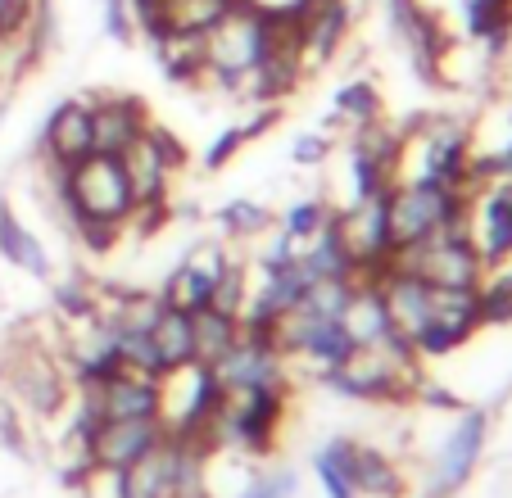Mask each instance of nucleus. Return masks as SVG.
Masks as SVG:
<instances>
[{
	"label": "nucleus",
	"mask_w": 512,
	"mask_h": 498,
	"mask_svg": "<svg viewBox=\"0 0 512 498\" xmlns=\"http://www.w3.org/2000/svg\"><path fill=\"white\" fill-rule=\"evenodd\" d=\"M327 390L358 403H413L422 381V358L404 336H386L377 345H354L336 367L322 372Z\"/></svg>",
	"instance_id": "1"
},
{
	"label": "nucleus",
	"mask_w": 512,
	"mask_h": 498,
	"mask_svg": "<svg viewBox=\"0 0 512 498\" xmlns=\"http://www.w3.org/2000/svg\"><path fill=\"white\" fill-rule=\"evenodd\" d=\"M277 37V14L254 5V0H236L223 19L204 32V82H218L236 96L241 82L263 64Z\"/></svg>",
	"instance_id": "2"
},
{
	"label": "nucleus",
	"mask_w": 512,
	"mask_h": 498,
	"mask_svg": "<svg viewBox=\"0 0 512 498\" xmlns=\"http://www.w3.org/2000/svg\"><path fill=\"white\" fill-rule=\"evenodd\" d=\"M50 168V163H46ZM55 177V204L64 213V222L73 218H96V222H118L127 227L136 213V195L127 186V173L118 154H96L68 163V168H50Z\"/></svg>",
	"instance_id": "3"
},
{
	"label": "nucleus",
	"mask_w": 512,
	"mask_h": 498,
	"mask_svg": "<svg viewBox=\"0 0 512 498\" xmlns=\"http://www.w3.org/2000/svg\"><path fill=\"white\" fill-rule=\"evenodd\" d=\"M467 213V195L458 186L431 182V177H399L386 191V218H390V245L408 249L417 240L435 236L445 227H458Z\"/></svg>",
	"instance_id": "4"
},
{
	"label": "nucleus",
	"mask_w": 512,
	"mask_h": 498,
	"mask_svg": "<svg viewBox=\"0 0 512 498\" xmlns=\"http://www.w3.org/2000/svg\"><path fill=\"white\" fill-rule=\"evenodd\" d=\"M0 381L37 417H59L64 403L73 399V376H68L64 358L50 354L41 340H14L0 354Z\"/></svg>",
	"instance_id": "5"
},
{
	"label": "nucleus",
	"mask_w": 512,
	"mask_h": 498,
	"mask_svg": "<svg viewBox=\"0 0 512 498\" xmlns=\"http://www.w3.org/2000/svg\"><path fill=\"white\" fill-rule=\"evenodd\" d=\"M395 268L413 272L431 290H476L485 277V259L476 254L472 240H467L463 222L435 231V236L417 240L408 249H395Z\"/></svg>",
	"instance_id": "6"
},
{
	"label": "nucleus",
	"mask_w": 512,
	"mask_h": 498,
	"mask_svg": "<svg viewBox=\"0 0 512 498\" xmlns=\"http://www.w3.org/2000/svg\"><path fill=\"white\" fill-rule=\"evenodd\" d=\"M336 240L345 249V259L354 263V277L381 281V272L395 259L386 195H354L349 204H336Z\"/></svg>",
	"instance_id": "7"
},
{
	"label": "nucleus",
	"mask_w": 512,
	"mask_h": 498,
	"mask_svg": "<svg viewBox=\"0 0 512 498\" xmlns=\"http://www.w3.org/2000/svg\"><path fill=\"white\" fill-rule=\"evenodd\" d=\"M186 159H191L186 145L159 123H150L123 154H118L136 204H173L168 191H173V177L186 168Z\"/></svg>",
	"instance_id": "8"
},
{
	"label": "nucleus",
	"mask_w": 512,
	"mask_h": 498,
	"mask_svg": "<svg viewBox=\"0 0 512 498\" xmlns=\"http://www.w3.org/2000/svg\"><path fill=\"white\" fill-rule=\"evenodd\" d=\"M78 408L96 412L100 422H145L159 417V376L132 372V367H114L100 381H82L73 385Z\"/></svg>",
	"instance_id": "9"
},
{
	"label": "nucleus",
	"mask_w": 512,
	"mask_h": 498,
	"mask_svg": "<svg viewBox=\"0 0 512 498\" xmlns=\"http://www.w3.org/2000/svg\"><path fill=\"white\" fill-rule=\"evenodd\" d=\"M490 444V408H458V422L449 426L445 444L435 453L431 471V498H449L472 480V471L481 467V453Z\"/></svg>",
	"instance_id": "10"
},
{
	"label": "nucleus",
	"mask_w": 512,
	"mask_h": 498,
	"mask_svg": "<svg viewBox=\"0 0 512 498\" xmlns=\"http://www.w3.org/2000/svg\"><path fill=\"white\" fill-rule=\"evenodd\" d=\"M476 331H485L481 295H476V290H435L431 322H426V331L413 340V349L422 363H435V358H449L454 349H463Z\"/></svg>",
	"instance_id": "11"
},
{
	"label": "nucleus",
	"mask_w": 512,
	"mask_h": 498,
	"mask_svg": "<svg viewBox=\"0 0 512 498\" xmlns=\"http://www.w3.org/2000/svg\"><path fill=\"white\" fill-rule=\"evenodd\" d=\"M463 231L476 245V254L485 259V268L512 254V182H481L467 195Z\"/></svg>",
	"instance_id": "12"
},
{
	"label": "nucleus",
	"mask_w": 512,
	"mask_h": 498,
	"mask_svg": "<svg viewBox=\"0 0 512 498\" xmlns=\"http://www.w3.org/2000/svg\"><path fill=\"white\" fill-rule=\"evenodd\" d=\"M213 381H218V390H250V385H290L286 376V358L272 349L268 336H259V331H245L236 336V345L227 349L218 363L209 367Z\"/></svg>",
	"instance_id": "13"
},
{
	"label": "nucleus",
	"mask_w": 512,
	"mask_h": 498,
	"mask_svg": "<svg viewBox=\"0 0 512 498\" xmlns=\"http://www.w3.org/2000/svg\"><path fill=\"white\" fill-rule=\"evenodd\" d=\"M223 263H227L223 240H204V245H195L191 254H186V259L164 277L159 299H164L168 308H182V313L204 308L209 304V295H213V281H218V272H223Z\"/></svg>",
	"instance_id": "14"
},
{
	"label": "nucleus",
	"mask_w": 512,
	"mask_h": 498,
	"mask_svg": "<svg viewBox=\"0 0 512 498\" xmlns=\"http://www.w3.org/2000/svg\"><path fill=\"white\" fill-rule=\"evenodd\" d=\"M300 55L304 68H318L336 59V50L349 37V0H304L300 10Z\"/></svg>",
	"instance_id": "15"
},
{
	"label": "nucleus",
	"mask_w": 512,
	"mask_h": 498,
	"mask_svg": "<svg viewBox=\"0 0 512 498\" xmlns=\"http://www.w3.org/2000/svg\"><path fill=\"white\" fill-rule=\"evenodd\" d=\"M164 440V422L145 417V422H96L87 435V458L100 467H132L145 449H155Z\"/></svg>",
	"instance_id": "16"
},
{
	"label": "nucleus",
	"mask_w": 512,
	"mask_h": 498,
	"mask_svg": "<svg viewBox=\"0 0 512 498\" xmlns=\"http://www.w3.org/2000/svg\"><path fill=\"white\" fill-rule=\"evenodd\" d=\"M96 150L91 145V105L87 100H64L50 109L46 127H41V159L50 168H68V163L87 159Z\"/></svg>",
	"instance_id": "17"
},
{
	"label": "nucleus",
	"mask_w": 512,
	"mask_h": 498,
	"mask_svg": "<svg viewBox=\"0 0 512 498\" xmlns=\"http://www.w3.org/2000/svg\"><path fill=\"white\" fill-rule=\"evenodd\" d=\"M91 105V145L96 154H123L145 127L155 123L136 96H96Z\"/></svg>",
	"instance_id": "18"
},
{
	"label": "nucleus",
	"mask_w": 512,
	"mask_h": 498,
	"mask_svg": "<svg viewBox=\"0 0 512 498\" xmlns=\"http://www.w3.org/2000/svg\"><path fill=\"white\" fill-rule=\"evenodd\" d=\"M345 471L349 485L358 489V498H404V471L377 444H358L345 435Z\"/></svg>",
	"instance_id": "19"
},
{
	"label": "nucleus",
	"mask_w": 512,
	"mask_h": 498,
	"mask_svg": "<svg viewBox=\"0 0 512 498\" xmlns=\"http://www.w3.org/2000/svg\"><path fill=\"white\" fill-rule=\"evenodd\" d=\"M127 498H177V440L164 431L155 449H145L132 467H123Z\"/></svg>",
	"instance_id": "20"
},
{
	"label": "nucleus",
	"mask_w": 512,
	"mask_h": 498,
	"mask_svg": "<svg viewBox=\"0 0 512 498\" xmlns=\"http://www.w3.org/2000/svg\"><path fill=\"white\" fill-rule=\"evenodd\" d=\"M340 326H345V336L354 340V345H377V340L395 336L377 281L354 277V290H349V304H345V313H340Z\"/></svg>",
	"instance_id": "21"
},
{
	"label": "nucleus",
	"mask_w": 512,
	"mask_h": 498,
	"mask_svg": "<svg viewBox=\"0 0 512 498\" xmlns=\"http://www.w3.org/2000/svg\"><path fill=\"white\" fill-rule=\"evenodd\" d=\"M0 259L10 263V268L28 272V277H37V281L50 277V254H46V245H41V240L32 236L28 227H23L19 213H14L10 204H0Z\"/></svg>",
	"instance_id": "22"
},
{
	"label": "nucleus",
	"mask_w": 512,
	"mask_h": 498,
	"mask_svg": "<svg viewBox=\"0 0 512 498\" xmlns=\"http://www.w3.org/2000/svg\"><path fill=\"white\" fill-rule=\"evenodd\" d=\"M150 340L159 349V363H164V376L177 372V367L195 363V340H191V313L182 308H159L155 326H150Z\"/></svg>",
	"instance_id": "23"
},
{
	"label": "nucleus",
	"mask_w": 512,
	"mask_h": 498,
	"mask_svg": "<svg viewBox=\"0 0 512 498\" xmlns=\"http://www.w3.org/2000/svg\"><path fill=\"white\" fill-rule=\"evenodd\" d=\"M463 19H467V32H472L494 59L508 50V41H512V0H463Z\"/></svg>",
	"instance_id": "24"
},
{
	"label": "nucleus",
	"mask_w": 512,
	"mask_h": 498,
	"mask_svg": "<svg viewBox=\"0 0 512 498\" xmlns=\"http://www.w3.org/2000/svg\"><path fill=\"white\" fill-rule=\"evenodd\" d=\"M281 118V105H259V114L250 118V123H236V127H223V132L213 136V145L204 150V173H218V168H227V163L236 159V154L245 150V145L254 141V136H263L268 127H277Z\"/></svg>",
	"instance_id": "25"
},
{
	"label": "nucleus",
	"mask_w": 512,
	"mask_h": 498,
	"mask_svg": "<svg viewBox=\"0 0 512 498\" xmlns=\"http://www.w3.org/2000/svg\"><path fill=\"white\" fill-rule=\"evenodd\" d=\"M377 118H386V100H381V87L377 82H368V77H354V82H345V87L331 96V123H349V127H363V123H377Z\"/></svg>",
	"instance_id": "26"
},
{
	"label": "nucleus",
	"mask_w": 512,
	"mask_h": 498,
	"mask_svg": "<svg viewBox=\"0 0 512 498\" xmlns=\"http://www.w3.org/2000/svg\"><path fill=\"white\" fill-rule=\"evenodd\" d=\"M150 46H155V59L168 82H177V87L204 82V41L200 37H173V32H168V37L150 41Z\"/></svg>",
	"instance_id": "27"
},
{
	"label": "nucleus",
	"mask_w": 512,
	"mask_h": 498,
	"mask_svg": "<svg viewBox=\"0 0 512 498\" xmlns=\"http://www.w3.org/2000/svg\"><path fill=\"white\" fill-rule=\"evenodd\" d=\"M213 222H218L227 245H250V240H259L263 231H272V209L263 200L236 195V200H227L223 209L213 213Z\"/></svg>",
	"instance_id": "28"
},
{
	"label": "nucleus",
	"mask_w": 512,
	"mask_h": 498,
	"mask_svg": "<svg viewBox=\"0 0 512 498\" xmlns=\"http://www.w3.org/2000/svg\"><path fill=\"white\" fill-rule=\"evenodd\" d=\"M236 336H241V322L236 317H223V313H213L209 304L195 308L191 313V340H195V363L213 367L218 358L227 354V349L236 345Z\"/></svg>",
	"instance_id": "29"
},
{
	"label": "nucleus",
	"mask_w": 512,
	"mask_h": 498,
	"mask_svg": "<svg viewBox=\"0 0 512 498\" xmlns=\"http://www.w3.org/2000/svg\"><path fill=\"white\" fill-rule=\"evenodd\" d=\"M254 295V268L245 259H232L227 254L223 272H218V281H213V295H209V308L213 313H223V317H236L241 322L245 304H250Z\"/></svg>",
	"instance_id": "30"
},
{
	"label": "nucleus",
	"mask_w": 512,
	"mask_h": 498,
	"mask_svg": "<svg viewBox=\"0 0 512 498\" xmlns=\"http://www.w3.org/2000/svg\"><path fill=\"white\" fill-rule=\"evenodd\" d=\"M476 295H481V322L485 326H512V254L485 268Z\"/></svg>",
	"instance_id": "31"
},
{
	"label": "nucleus",
	"mask_w": 512,
	"mask_h": 498,
	"mask_svg": "<svg viewBox=\"0 0 512 498\" xmlns=\"http://www.w3.org/2000/svg\"><path fill=\"white\" fill-rule=\"evenodd\" d=\"M313 471H318L322 494L327 498H358V489L349 485V471H345V435L327 440L318 453H313Z\"/></svg>",
	"instance_id": "32"
},
{
	"label": "nucleus",
	"mask_w": 512,
	"mask_h": 498,
	"mask_svg": "<svg viewBox=\"0 0 512 498\" xmlns=\"http://www.w3.org/2000/svg\"><path fill=\"white\" fill-rule=\"evenodd\" d=\"M331 218H336V204H327V200H318V195H313V200H295L286 213H281V231H286L290 240H300V245H304V240L318 236Z\"/></svg>",
	"instance_id": "33"
},
{
	"label": "nucleus",
	"mask_w": 512,
	"mask_h": 498,
	"mask_svg": "<svg viewBox=\"0 0 512 498\" xmlns=\"http://www.w3.org/2000/svg\"><path fill=\"white\" fill-rule=\"evenodd\" d=\"M118 367H132V372H145V376H164V363H159V349L150 340V331H118Z\"/></svg>",
	"instance_id": "34"
},
{
	"label": "nucleus",
	"mask_w": 512,
	"mask_h": 498,
	"mask_svg": "<svg viewBox=\"0 0 512 498\" xmlns=\"http://www.w3.org/2000/svg\"><path fill=\"white\" fill-rule=\"evenodd\" d=\"M73 485L82 489V498H127L123 471H118V467H100V462H87V467L73 476Z\"/></svg>",
	"instance_id": "35"
},
{
	"label": "nucleus",
	"mask_w": 512,
	"mask_h": 498,
	"mask_svg": "<svg viewBox=\"0 0 512 498\" xmlns=\"http://www.w3.org/2000/svg\"><path fill=\"white\" fill-rule=\"evenodd\" d=\"M68 231L78 236V245L87 249V254H109V249L123 240L127 227H118V222H96V218H73Z\"/></svg>",
	"instance_id": "36"
},
{
	"label": "nucleus",
	"mask_w": 512,
	"mask_h": 498,
	"mask_svg": "<svg viewBox=\"0 0 512 498\" xmlns=\"http://www.w3.org/2000/svg\"><path fill=\"white\" fill-rule=\"evenodd\" d=\"M331 150H336L331 132H304L290 141V163H295V168H322V163L331 159Z\"/></svg>",
	"instance_id": "37"
},
{
	"label": "nucleus",
	"mask_w": 512,
	"mask_h": 498,
	"mask_svg": "<svg viewBox=\"0 0 512 498\" xmlns=\"http://www.w3.org/2000/svg\"><path fill=\"white\" fill-rule=\"evenodd\" d=\"M236 498H295V471H286V467L263 471V476H254Z\"/></svg>",
	"instance_id": "38"
},
{
	"label": "nucleus",
	"mask_w": 512,
	"mask_h": 498,
	"mask_svg": "<svg viewBox=\"0 0 512 498\" xmlns=\"http://www.w3.org/2000/svg\"><path fill=\"white\" fill-rule=\"evenodd\" d=\"M105 32L118 41V46H127V41H136L132 0H105Z\"/></svg>",
	"instance_id": "39"
},
{
	"label": "nucleus",
	"mask_w": 512,
	"mask_h": 498,
	"mask_svg": "<svg viewBox=\"0 0 512 498\" xmlns=\"http://www.w3.org/2000/svg\"><path fill=\"white\" fill-rule=\"evenodd\" d=\"M0 449L28 453V435H23V422H19V412H14L10 399H0Z\"/></svg>",
	"instance_id": "40"
},
{
	"label": "nucleus",
	"mask_w": 512,
	"mask_h": 498,
	"mask_svg": "<svg viewBox=\"0 0 512 498\" xmlns=\"http://www.w3.org/2000/svg\"><path fill=\"white\" fill-rule=\"evenodd\" d=\"M32 14V0H0V37H19Z\"/></svg>",
	"instance_id": "41"
},
{
	"label": "nucleus",
	"mask_w": 512,
	"mask_h": 498,
	"mask_svg": "<svg viewBox=\"0 0 512 498\" xmlns=\"http://www.w3.org/2000/svg\"><path fill=\"white\" fill-rule=\"evenodd\" d=\"M0 55H5V37H0Z\"/></svg>",
	"instance_id": "42"
}]
</instances>
